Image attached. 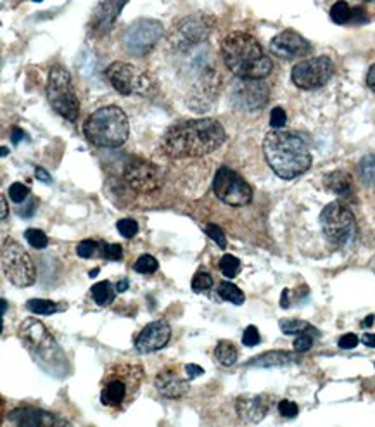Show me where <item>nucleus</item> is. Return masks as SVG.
I'll use <instances>...</instances> for the list:
<instances>
[{
  "label": "nucleus",
  "mask_w": 375,
  "mask_h": 427,
  "mask_svg": "<svg viewBox=\"0 0 375 427\" xmlns=\"http://www.w3.org/2000/svg\"><path fill=\"white\" fill-rule=\"evenodd\" d=\"M105 78L121 96L147 97L156 90L154 76L146 69H140L128 62L116 61L109 64L105 68Z\"/></svg>",
  "instance_id": "6"
},
{
  "label": "nucleus",
  "mask_w": 375,
  "mask_h": 427,
  "mask_svg": "<svg viewBox=\"0 0 375 427\" xmlns=\"http://www.w3.org/2000/svg\"><path fill=\"white\" fill-rule=\"evenodd\" d=\"M325 187L330 192H334L335 195L342 199H350L353 201L354 199V186H353V178H351L350 173L346 171L338 170L332 171L325 177Z\"/></svg>",
  "instance_id": "23"
},
{
  "label": "nucleus",
  "mask_w": 375,
  "mask_h": 427,
  "mask_svg": "<svg viewBox=\"0 0 375 427\" xmlns=\"http://www.w3.org/2000/svg\"><path fill=\"white\" fill-rule=\"evenodd\" d=\"M19 336L28 344L35 356L44 360L50 365V368H57V365L66 362V356L57 346L52 336L45 329V325L37 319H26L19 327Z\"/></svg>",
  "instance_id": "10"
},
{
  "label": "nucleus",
  "mask_w": 375,
  "mask_h": 427,
  "mask_svg": "<svg viewBox=\"0 0 375 427\" xmlns=\"http://www.w3.org/2000/svg\"><path fill=\"white\" fill-rule=\"evenodd\" d=\"M206 234H208L211 241L217 242V244L220 246L221 249L226 248V237H225L224 230H221L220 227L213 225V223H209V225H206Z\"/></svg>",
  "instance_id": "39"
},
{
  "label": "nucleus",
  "mask_w": 375,
  "mask_h": 427,
  "mask_svg": "<svg viewBox=\"0 0 375 427\" xmlns=\"http://www.w3.org/2000/svg\"><path fill=\"white\" fill-rule=\"evenodd\" d=\"M128 0H103L93 11L91 26L97 33H108L115 26L116 19Z\"/></svg>",
  "instance_id": "21"
},
{
  "label": "nucleus",
  "mask_w": 375,
  "mask_h": 427,
  "mask_svg": "<svg viewBox=\"0 0 375 427\" xmlns=\"http://www.w3.org/2000/svg\"><path fill=\"white\" fill-rule=\"evenodd\" d=\"M220 270L225 277H229V279L236 277L241 270L239 258L233 256V254H225V256L220 260Z\"/></svg>",
  "instance_id": "32"
},
{
  "label": "nucleus",
  "mask_w": 375,
  "mask_h": 427,
  "mask_svg": "<svg viewBox=\"0 0 375 427\" xmlns=\"http://www.w3.org/2000/svg\"><path fill=\"white\" fill-rule=\"evenodd\" d=\"M33 211H35V203H30V205L26 206V210H19L18 213L21 215V217H31V215H33Z\"/></svg>",
  "instance_id": "51"
},
{
  "label": "nucleus",
  "mask_w": 375,
  "mask_h": 427,
  "mask_svg": "<svg viewBox=\"0 0 375 427\" xmlns=\"http://www.w3.org/2000/svg\"><path fill=\"white\" fill-rule=\"evenodd\" d=\"M189 381L190 379H183L178 375L177 368H165L156 377V387H158L159 394L168 399H178L183 398L189 393Z\"/></svg>",
  "instance_id": "20"
},
{
  "label": "nucleus",
  "mask_w": 375,
  "mask_h": 427,
  "mask_svg": "<svg viewBox=\"0 0 375 427\" xmlns=\"http://www.w3.org/2000/svg\"><path fill=\"white\" fill-rule=\"evenodd\" d=\"M33 2H42V0H33Z\"/></svg>",
  "instance_id": "58"
},
{
  "label": "nucleus",
  "mask_w": 375,
  "mask_h": 427,
  "mask_svg": "<svg viewBox=\"0 0 375 427\" xmlns=\"http://www.w3.org/2000/svg\"><path fill=\"white\" fill-rule=\"evenodd\" d=\"M47 99L57 115L68 121H76L80 115V103L71 84V74L62 66H52L47 81Z\"/></svg>",
  "instance_id": "7"
},
{
  "label": "nucleus",
  "mask_w": 375,
  "mask_h": 427,
  "mask_svg": "<svg viewBox=\"0 0 375 427\" xmlns=\"http://www.w3.org/2000/svg\"><path fill=\"white\" fill-rule=\"evenodd\" d=\"M26 241H28V244L31 248L35 249H45L47 246H49V237L45 236L44 230H38V229H28L25 232Z\"/></svg>",
  "instance_id": "33"
},
{
  "label": "nucleus",
  "mask_w": 375,
  "mask_h": 427,
  "mask_svg": "<svg viewBox=\"0 0 375 427\" xmlns=\"http://www.w3.org/2000/svg\"><path fill=\"white\" fill-rule=\"evenodd\" d=\"M294 355L285 353V351H270V353H265L255 358V362H251V365L258 367H284L289 363L294 362Z\"/></svg>",
  "instance_id": "24"
},
{
  "label": "nucleus",
  "mask_w": 375,
  "mask_h": 427,
  "mask_svg": "<svg viewBox=\"0 0 375 427\" xmlns=\"http://www.w3.org/2000/svg\"><path fill=\"white\" fill-rule=\"evenodd\" d=\"M362 341H363V344H365V346L375 348V334H365L362 338Z\"/></svg>",
  "instance_id": "50"
},
{
  "label": "nucleus",
  "mask_w": 375,
  "mask_h": 427,
  "mask_svg": "<svg viewBox=\"0 0 375 427\" xmlns=\"http://www.w3.org/2000/svg\"><path fill=\"white\" fill-rule=\"evenodd\" d=\"M225 142V130L213 118L183 120L171 125L163 137V151L170 158H201Z\"/></svg>",
  "instance_id": "1"
},
{
  "label": "nucleus",
  "mask_w": 375,
  "mask_h": 427,
  "mask_svg": "<svg viewBox=\"0 0 375 427\" xmlns=\"http://www.w3.org/2000/svg\"><path fill=\"white\" fill-rule=\"evenodd\" d=\"M213 192L229 206H246L251 203L253 189L232 168L221 166L213 180Z\"/></svg>",
  "instance_id": "12"
},
{
  "label": "nucleus",
  "mask_w": 375,
  "mask_h": 427,
  "mask_svg": "<svg viewBox=\"0 0 375 427\" xmlns=\"http://www.w3.org/2000/svg\"><path fill=\"white\" fill-rule=\"evenodd\" d=\"M357 13H358V9H351L346 2L339 0V2H335L334 6H332L330 18L335 25H346V23L357 19Z\"/></svg>",
  "instance_id": "26"
},
{
  "label": "nucleus",
  "mask_w": 375,
  "mask_h": 427,
  "mask_svg": "<svg viewBox=\"0 0 375 427\" xmlns=\"http://www.w3.org/2000/svg\"><path fill=\"white\" fill-rule=\"evenodd\" d=\"M367 85H369V89L375 93V64L370 66L369 74H367Z\"/></svg>",
  "instance_id": "48"
},
{
  "label": "nucleus",
  "mask_w": 375,
  "mask_h": 427,
  "mask_svg": "<svg viewBox=\"0 0 375 427\" xmlns=\"http://www.w3.org/2000/svg\"><path fill=\"white\" fill-rule=\"evenodd\" d=\"M9 422L14 426H30V427H50V426H68V422L61 421L56 415L44 412L40 409L31 406H19L9 414Z\"/></svg>",
  "instance_id": "19"
},
{
  "label": "nucleus",
  "mask_w": 375,
  "mask_h": 427,
  "mask_svg": "<svg viewBox=\"0 0 375 427\" xmlns=\"http://www.w3.org/2000/svg\"><path fill=\"white\" fill-rule=\"evenodd\" d=\"M285 123H287V115H285V111L282 108H275L272 109V115H270V125L275 130H279V128L285 127Z\"/></svg>",
  "instance_id": "44"
},
{
  "label": "nucleus",
  "mask_w": 375,
  "mask_h": 427,
  "mask_svg": "<svg viewBox=\"0 0 375 427\" xmlns=\"http://www.w3.org/2000/svg\"><path fill=\"white\" fill-rule=\"evenodd\" d=\"M158 260H156L154 256H151V254H142V256L139 258V260L135 261V272L144 273V275H149V273H154L156 270H158Z\"/></svg>",
  "instance_id": "34"
},
{
  "label": "nucleus",
  "mask_w": 375,
  "mask_h": 427,
  "mask_svg": "<svg viewBox=\"0 0 375 427\" xmlns=\"http://www.w3.org/2000/svg\"><path fill=\"white\" fill-rule=\"evenodd\" d=\"M260 341H261L260 332H258V329L255 327V325H249V327H246L244 334H242V343H244L246 346L253 348V346H256Z\"/></svg>",
  "instance_id": "42"
},
{
  "label": "nucleus",
  "mask_w": 375,
  "mask_h": 427,
  "mask_svg": "<svg viewBox=\"0 0 375 427\" xmlns=\"http://www.w3.org/2000/svg\"><path fill=\"white\" fill-rule=\"evenodd\" d=\"M272 54L282 59H294V57L306 56L311 50L310 42L304 37H301L298 31L285 30L282 33L277 35L270 42Z\"/></svg>",
  "instance_id": "17"
},
{
  "label": "nucleus",
  "mask_w": 375,
  "mask_h": 427,
  "mask_svg": "<svg viewBox=\"0 0 375 427\" xmlns=\"http://www.w3.org/2000/svg\"><path fill=\"white\" fill-rule=\"evenodd\" d=\"M358 346V338L354 334H345L341 339H339V348L342 350H353V348Z\"/></svg>",
  "instance_id": "45"
},
{
  "label": "nucleus",
  "mask_w": 375,
  "mask_h": 427,
  "mask_svg": "<svg viewBox=\"0 0 375 427\" xmlns=\"http://www.w3.org/2000/svg\"><path fill=\"white\" fill-rule=\"evenodd\" d=\"M263 152L273 173L284 180L299 177L311 166L310 149L303 139L291 132L273 130L267 133Z\"/></svg>",
  "instance_id": "2"
},
{
  "label": "nucleus",
  "mask_w": 375,
  "mask_h": 427,
  "mask_svg": "<svg viewBox=\"0 0 375 427\" xmlns=\"http://www.w3.org/2000/svg\"><path fill=\"white\" fill-rule=\"evenodd\" d=\"M218 295H220L221 300L229 301V303L232 304H237V307L244 304L246 301L244 292H242L236 284H232V282H221L220 287H218Z\"/></svg>",
  "instance_id": "28"
},
{
  "label": "nucleus",
  "mask_w": 375,
  "mask_h": 427,
  "mask_svg": "<svg viewBox=\"0 0 375 427\" xmlns=\"http://www.w3.org/2000/svg\"><path fill=\"white\" fill-rule=\"evenodd\" d=\"M270 409L265 397H241L237 399V414L246 422H260Z\"/></svg>",
  "instance_id": "22"
},
{
  "label": "nucleus",
  "mask_w": 375,
  "mask_h": 427,
  "mask_svg": "<svg viewBox=\"0 0 375 427\" xmlns=\"http://www.w3.org/2000/svg\"><path fill=\"white\" fill-rule=\"evenodd\" d=\"M26 137H28V135H26V133L23 132L21 128H14V130H13V142L16 144V146H18L21 140H26Z\"/></svg>",
  "instance_id": "49"
},
{
  "label": "nucleus",
  "mask_w": 375,
  "mask_h": 427,
  "mask_svg": "<svg viewBox=\"0 0 375 427\" xmlns=\"http://www.w3.org/2000/svg\"><path fill=\"white\" fill-rule=\"evenodd\" d=\"M35 177H37V180H40V182H44V183L52 182V177H50V175L47 173V171L42 166L35 168Z\"/></svg>",
  "instance_id": "47"
},
{
  "label": "nucleus",
  "mask_w": 375,
  "mask_h": 427,
  "mask_svg": "<svg viewBox=\"0 0 375 427\" xmlns=\"http://www.w3.org/2000/svg\"><path fill=\"white\" fill-rule=\"evenodd\" d=\"M116 229H118V232L123 237L132 239L137 232H139V223H137L134 218H123V220L116 223Z\"/></svg>",
  "instance_id": "36"
},
{
  "label": "nucleus",
  "mask_w": 375,
  "mask_h": 427,
  "mask_svg": "<svg viewBox=\"0 0 375 427\" xmlns=\"http://www.w3.org/2000/svg\"><path fill=\"white\" fill-rule=\"evenodd\" d=\"M7 156V147H2V158H6Z\"/></svg>",
  "instance_id": "57"
},
{
  "label": "nucleus",
  "mask_w": 375,
  "mask_h": 427,
  "mask_svg": "<svg viewBox=\"0 0 375 427\" xmlns=\"http://www.w3.org/2000/svg\"><path fill=\"white\" fill-rule=\"evenodd\" d=\"M185 372H187V377L189 379H197L199 375L204 374V370H202L199 365H195V363H189V365H185Z\"/></svg>",
  "instance_id": "46"
},
{
  "label": "nucleus",
  "mask_w": 375,
  "mask_h": 427,
  "mask_svg": "<svg viewBox=\"0 0 375 427\" xmlns=\"http://www.w3.org/2000/svg\"><path fill=\"white\" fill-rule=\"evenodd\" d=\"M360 177L367 186H375V154H369L360 161Z\"/></svg>",
  "instance_id": "31"
},
{
  "label": "nucleus",
  "mask_w": 375,
  "mask_h": 427,
  "mask_svg": "<svg viewBox=\"0 0 375 427\" xmlns=\"http://www.w3.org/2000/svg\"><path fill=\"white\" fill-rule=\"evenodd\" d=\"M127 289H128V280L127 279L120 280L118 284H116V291H118V292H125Z\"/></svg>",
  "instance_id": "52"
},
{
  "label": "nucleus",
  "mask_w": 375,
  "mask_h": 427,
  "mask_svg": "<svg viewBox=\"0 0 375 427\" xmlns=\"http://www.w3.org/2000/svg\"><path fill=\"white\" fill-rule=\"evenodd\" d=\"M214 25H217V19L209 14L187 16L173 26V31L170 35L171 45L178 50H187L201 44L209 37Z\"/></svg>",
  "instance_id": "11"
},
{
  "label": "nucleus",
  "mask_w": 375,
  "mask_h": 427,
  "mask_svg": "<svg viewBox=\"0 0 375 427\" xmlns=\"http://www.w3.org/2000/svg\"><path fill=\"white\" fill-rule=\"evenodd\" d=\"M26 308L30 309L31 313H35V315H50V313H56L57 304L54 303V301L49 300H30L28 303H26Z\"/></svg>",
  "instance_id": "30"
},
{
  "label": "nucleus",
  "mask_w": 375,
  "mask_h": 427,
  "mask_svg": "<svg viewBox=\"0 0 375 427\" xmlns=\"http://www.w3.org/2000/svg\"><path fill=\"white\" fill-rule=\"evenodd\" d=\"M268 97L270 89L260 78H237L230 89V101L239 111H260L267 106Z\"/></svg>",
  "instance_id": "13"
},
{
  "label": "nucleus",
  "mask_w": 375,
  "mask_h": 427,
  "mask_svg": "<svg viewBox=\"0 0 375 427\" xmlns=\"http://www.w3.org/2000/svg\"><path fill=\"white\" fill-rule=\"evenodd\" d=\"M0 206H2V220H6V218H7V203H6V198H4V195H0Z\"/></svg>",
  "instance_id": "53"
},
{
  "label": "nucleus",
  "mask_w": 375,
  "mask_h": 427,
  "mask_svg": "<svg viewBox=\"0 0 375 427\" xmlns=\"http://www.w3.org/2000/svg\"><path fill=\"white\" fill-rule=\"evenodd\" d=\"M279 412L282 417H287V419H294L296 415H298L299 409L298 405H296L294 402H291V399H282V402L279 403Z\"/></svg>",
  "instance_id": "43"
},
{
  "label": "nucleus",
  "mask_w": 375,
  "mask_h": 427,
  "mask_svg": "<svg viewBox=\"0 0 375 427\" xmlns=\"http://www.w3.org/2000/svg\"><path fill=\"white\" fill-rule=\"evenodd\" d=\"M190 285H192L194 292L208 291L211 285H213V277H211L208 272H197L194 275L192 282H190Z\"/></svg>",
  "instance_id": "35"
},
{
  "label": "nucleus",
  "mask_w": 375,
  "mask_h": 427,
  "mask_svg": "<svg viewBox=\"0 0 375 427\" xmlns=\"http://www.w3.org/2000/svg\"><path fill=\"white\" fill-rule=\"evenodd\" d=\"M97 273H99V268L92 270V272H91V273H88V275H91V277H96V275H97Z\"/></svg>",
  "instance_id": "56"
},
{
  "label": "nucleus",
  "mask_w": 375,
  "mask_h": 427,
  "mask_svg": "<svg viewBox=\"0 0 375 427\" xmlns=\"http://www.w3.org/2000/svg\"><path fill=\"white\" fill-rule=\"evenodd\" d=\"M171 338V327L166 320H156L144 327L135 341V348L139 353H152L165 348Z\"/></svg>",
  "instance_id": "18"
},
{
  "label": "nucleus",
  "mask_w": 375,
  "mask_h": 427,
  "mask_svg": "<svg viewBox=\"0 0 375 427\" xmlns=\"http://www.w3.org/2000/svg\"><path fill=\"white\" fill-rule=\"evenodd\" d=\"M311 332H316V331H308V332H303V334H298V339L294 341L296 351H308L311 346H313V334H311Z\"/></svg>",
  "instance_id": "40"
},
{
  "label": "nucleus",
  "mask_w": 375,
  "mask_h": 427,
  "mask_svg": "<svg viewBox=\"0 0 375 427\" xmlns=\"http://www.w3.org/2000/svg\"><path fill=\"white\" fill-rule=\"evenodd\" d=\"M144 379V368L135 363H115L105 370L100 403L108 409L125 410L134 402Z\"/></svg>",
  "instance_id": "4"
},
{
  "label": "nucleus",
  "mask_w": 375,
  "mask_h": 427,
  "mask_svg": "<svg viewBox=\"0 0 375 427\" xmlns=\"http://www.w3.org/2000/svg\"><path fill=\"white\" fill-rule=\"evenodd\" d=\"M332 74H334V62L327 56H318L298 62L292 69L291 78L298 89L313 90L323 87Z\"/></svg>",
  "instance_id": "14"
},
{
  "label": "nucleus",
  "mask_w": 375,
  "mask_h": 427,
  "mask_svg": "<svg viewBox=\"0 0 375 427\" xmlns=\"http://www.w3.org/2000/svg\"><path fill=\"white\" fill-rule=\"evenodd\" d=\"M91 292H92L93 301H96L99 307H109V304L115 301V296H116L115 287H112L111 282H108V280H103V282H97V284H93Z\"/></svg>",
  "instance_id": "25"
},
{
  "label": "nucleus",
  "mask_w": 375,
  "mask_h": 427,
  "mask_svg": "<svg viewBox=\"0 0 375 427\" xmlns=\"http://www.w3.org/2000/svg\"><path fill=\"white\" fill-rule=\"evenodd\" d=\"M372 324H374V315H369V317H367L365 322H363L362 325H363V327H370Z\"/></svg>",
  "instance_id": "54"
},
{
  "label": "nucleus",
  "mask_w": 375,
  "mask_h": 427,
  "mask_svg": "<svg viewBox=\"0 0 375 427\" xmlns=\"http://www.w3.org/2000/svg\"><path fill=\"white\" fill-rule=\"evenodd\" d=\"M125 182L139 194H152L163 187V173L154 163L132 158L125 164Z\"/></svg>",
  "instance_id": "16"
},
{
  "label": "nucleus",
  "mask_w": 375,
  "mask_h": 427,
  "mask_svg": "<svg viewBox=\"0 0 375 427\" xmlns=\"http://www.w3.org/2000/svg\"><path fill=\"white\" fill-rule=\"evenodd\" d=\"M320 225L332 244L346 246L357 237V218L353 211L341 201H334L323 207Z\"/></svg>",
  "instance_id": "8"
},
{
  "label": "nucleus",
  "mask_w": 375,
  "mask_h": 427,
  "mask_svg": "<svg viewBox=\"0 0 375 427\" xmlns=\"http://www.w3.org/2000/svg\"><path fill=\"white\" fill-rule=\"evenodd\" d=\"M163 35V25L156 19H137L123 37L125 49L134 56H146Z\"/></svg>",
  "instance_id": "15"
},
{
  "label": "nucleus",
  "mask_w": 375,
  "mask_h": 427,
  "mask_svg": "<svg viewBox=\"0 0 375 427\" xmlns=\"http://www.w3.org/2000/svg\"><path fill=\"white\" fill-rule=\"evenodd\" d=\"M221 56L225 66L237 78H260L272 73V59L265 56L260 42L244 31H233L221 42Z\"/></svg>",
  "instance_id": "3"
},
{
  "label": "nucleus",
  "mask_w": 375,
  "mask_h": 427,
  "mask_svg": "<svg viewBox=\"0 0 375 427\" xmlns=\"http://www.w3.org/2000/svg\"><path fill=\"white\" fill-rule=\"evenodd\" d=\"M103 258L109 261H120L123 258V248L120 244H104Z\"/></svg>",
  "instance_id": "41"
},
{
  "label": "nucleus",
  "mask_w": 375,
  "mask_h": 427,
  "mask_svg": "<svg viewBox=\"0 0 375 427\" xmlns=\"http://www.w3.org/2000/svg\"><path fill=\"white\" fill-rule=\"evenodd\" d=\"M214 356L224 367H232L237 362V350L230 341H220L214 350Z\"/></svg>",
  "instance_id": "27"
},
{
  "label": "nucleus",
  "mask_w": 375,
  "mask_h": 427,
  "mask_svg": "<svg viewBox=\"0 0 375 427\" xmlns=\"http://www.w3.org/2000/svg\"><path fill=\"white\" fill-rule=\"evenodd\" d=\"M2 268L7 280L18 287H30L37 280V268L28 251L14 239H7L2 246Z\"/></svg>",
  "instance_id": "9"
},
{
  "label": "nucleus",
  "mask_w": 375,
  "mask_h": 427,
  "mask_svg": "<svg viewBox=\"0 0 375 427\" xmlns=\"http://www.w3.org/2000/svg\"><path fill=\"white\" fill-rule=\"evenodd\" d=\"M87 140L97 147H120L127 142L130 125L118 106H105L92 113L83 123Z\"/></svg>",
  "instance_id": "5"
},
{
  "label": "nucleus",
  "mask_w": 375,
  "mask_h": 427,
  "mask_svg": "<svg viewBox=\"0 0 375 427\" xmlns=\"http://www.w3.org/2000/svg\"><path fill=\"white\" fill-rule=\"evenodd\" d=\"M280 331L285 336H294V334H303V332L315 331L310 324L304 322V320H296V319H284L280 320Z\"/></svg>",
  "instance_id": "29"
},
{
  "label": "nucleus",
  "mask_w": 375,
  "mask_h": 427,
  "mask_svg": "<svg viewBox=\"0 0 375 427\" xmlns=\"http://www.w3.org/2000/svg\"><path fill=\"white\" fill-rule=\"evenodd\" d=\"M369 2H375V0H369Z\"/></svg>",
  "instance_id": "59"
},
{
  "label": "nucleus",
  "mask_w": 375,
  "mask_h": 427,
  "mask_svg": "<svg viewBox=\"0 0 375 427\" xmlns=\"http://www.w3.org/2000/svg\"><path fill=\"white\" fill-rule=\"evenodd\" d=\"M30 189L26 186H23L21 182H14L13 186L9 187V198L11 201L14 203H23L26 198H28Z\"/></svg>",
  "instance_id": "38"
},
{
  "label": "nucleus",
  "mask_w": 375,
  "mask_h": 427,
  "mask_svg": "<svg viewBox=\"0 0 375 427\" xmlns=\"http://www.w3.org/2000/svg\"><path fill=\"white\" fill-rule=\"evenodd\" d=\"M6 309H7V301L2 300V315H6Z\"/></svg>",
  "instance_id": "55"
},
{
  "label": "nucleus",
  "mask_w": 375,
  "mask_h": 427,
  "mask_svg": "<svg viewBox=\"0 0 375 427\" xmlns=\"http://www.w3.org/2000/svg\"><path fill=\"white\" fill-rule=\"evenodd\" d=\"M97 249H99V244H97L96 241H91V239H87V241H81L80 244L76 246V254L80 258H92L97 254Z\"/></svg>",
  "instance_id": "37"
}]
</instances>
